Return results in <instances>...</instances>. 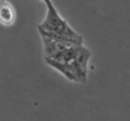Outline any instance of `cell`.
Listing matches in <instances>:
<instances>
[{
	"mask_svg": "<svg viewBox=\"0 0 130 121\" xmlns=\"http://www.w3.org/2000/svg\"><path fill=\"white\" fill-rule=\"evenodd\" d=\"M43 2L47 8V13H46L45 20L38 25V30L83 41L82 37L78 32L74 31L71 27V25L61 16V14L58 13L52 0H43Z\"/></svg>",
	"mask_w": 130,
	"mask_h": 121,
	"instance_id": "1",
	"label": "cell"
},
{
	"mask_svg": "<svg viewBox=\"0 0 130 121\" xmlns=\"http://www.w3.org/2000/svg\"><path fill=\"white\" fill-rule=\"evenodd\" d=\"M41 40H42V45H43L45 58H52V57L57 56L58 54L66 50L70 46H73L70 45V43L59 42V41L53 40V39H49L47 37H42V36H41Z\"/></svg>",
	"mask_w": 130,
	"mask_h": 121,
	"instance_id": "3",
	"label": "cell"
},
{
	"mask_svg": "<svg viewBox=\"0 0 130 121\" xmlns=\"http://www.w3.org/2000/svg\"><path fill=\"white\" fill-rule=\"evenodd\" d=\"M91 58V53L85 45L78 46L76 54L74 58L70 60L71 67L73 70V73L75 75L76 82L86 83L88 78V64Z\"/></svg>",
	"mask_w": 130,
	"mask_h": 121,
	"instance_id": "2",
	"label": "cell"
},
{
	"mask_svg": "<svg viewBox=\"0 0 130 121\" xmlns=\"http://www.w3.org/2000/svg\"><path fill=\"white\" fill-rule=\"evenodd\" d=\"M42 1H43V0H42Z\"/></svg>",
	"mask_w": 130,
	"mask_h": 121,
	"instance_id": "5",
	"label": "cell"
},
{
	"mask_svg": "<svg viewBox=\"0 0 130 121\" xmlns=\"http://www.w3.org/2000/svg\"><path fill=\"white\" fill-rule=\"evenodd\" d=\"M16 20V11L14 6L7 0H0V24L10 26Z\"/></svg>",
	"mask_w": 130,
	"mask_h": 121,
	"instance_id": "4",
	"label": "cell"
}]
</instances>
